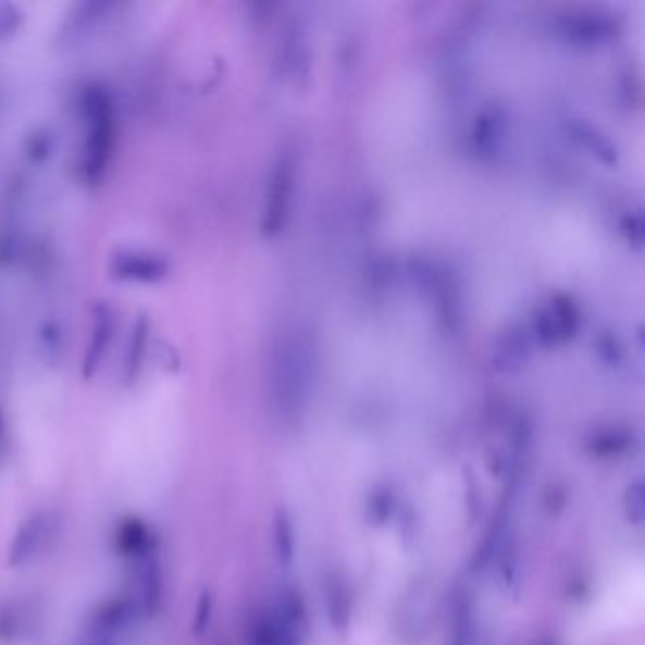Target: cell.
<instances>
[{"mask_svg":"<svg viewBox=\"0 0 645 645\" xmlns=\"http://www.w3.org/2000/svg\"><path fill=\"white\" fill-rule=\"evenodd\" d=\"M140 617L142 616L133 596H112L94 609V613L89 616L87 631L91 632L97 640H109L129 631Z\"/></svg>","mask_w":645,"mask_h":645,"instance_id":"3957f363","label":"cell"},{"mask_svg":"<svg viewBox=\"0 0 645 645\" xmlns=\"http://www.w3.org/2000/svg\"><path fill=\"white\" fill-rule=\"evenodd\" d=\"M324 608L332 629L347 631L355 617V596L347 581L337 573H332L324 583Z\"/></svg>","mask_w":645,"mask_h":645,"instance_id":"ba28073f","label":"cell"},{"mask_svg":"<svg viewBox=\"0 0 645 645\" xmlns=\"http://www.w3.org/2000/svg\"><path fill=\"white\" fill-rule=\"evenodd\" d=\"M135 587L129 595L135 598L142 617H152L160 611L163 603V568L158 555L135 562Z\"/></svg>","mask_w":645,"mask_h":645,"instance_id":"5b68a950","label":"cell"},{"mask_svg":"<svg viewBox=\"0 0 645 645\" xmlns=\"http://www.w3.org/2000/svg\"><path fill=\"white\" fill-rule=\"evenodd\" d=\"M212 611H214V598L209 591H203L197 600L196 616H194V632L203 634L211 624Z\"/></svg>","mask_w":645,"mask_h":645,"instance_id":"2e32d148","label":"cell"},{"mask_svg":"<svg viewBox=\"0 0 645 645\" xmlns=\"http://www.w3.org/2000/svg\"><path fill=\"white\" fill-rule=\"evenodd\" d=\"M450 634L447 645H477V621L472 598L464 591L455 595L450 609Z\"/></svg>","mask_w":645,"mask_h":645,"instance_id":"8fae6325","label":"cell"},{"mask_svg":"<svg viewBox=\"0 0 645 645\" xmlns=\"http://www.w3.org/2000/svg\"><path fill=\"white\" fill-rule=\"evenodd\" d=\"M35 627V609L25 600L0 604V642L15 644L27 638Z\"/></svg>","mask_w":645,"mask_h":645,"instance_id":"30bf717a","label":"cell"},{"mask_svg":"<svg viewBox=\"0 0 645 645\" xmlns=\"http://www.w3.org/2000/svg\"><path fill=\"white\" fill-rule=\"evenodd\" d=\"M146 342H148V320L138 319L133 327L131 335L129 350H127V360H125V379L135 381L140 373V365L145 360Z\"/></svg>","mask_w":645,"mask_h":645,"instance_id":"5bb4252c","label":"cell"},{"mask_svg":"<svg viewBox=\"0 0 645 645\" xmlns=\"http://www.w3.org/2000/svg\"><path fill=\"white\" fill-rule=\"evenodd\" d=\"M273 555L281 568H290L296 560V529L286 509H276L273 517Z\"/></svg>","mask_w":645,"mask_h":645,"instance_id":"4fadbf2b","label":"cell"},{"mask_svg":"<svg viewBox=\"0 0 645 645\" xmlns=\"http://www.w3.org/2000/svg\"><path fill=\"white\" fill-rule=\"evenodd\" d=\"M399 501L398 494L390 485H375L365 498V521L371 526H386L396 517Z\"/></svg>","mask_w":645,"mask_h":645,"instance_id":"7c38bea8","label":"cell"},{"mask_svg":"<svg viewBox=\"0 0 645 645\" xmlns=\"http://www.w3.org/2000/svg\"><path fill=\"white\" fill-rule=\"evenodd\" d=\"M112 271L117 278L133 283H158L168 275V261L142 252H122L114 258Z\"/></svg>","mask_w":645,"mask_h":645,"instance_id":"52a82bcc","label":"cell"},{"mask_svg":"<svg viewBox=\"0 0 645 645\" xmlns=\"http://www.w3.org/2000/svg\"><path fill=\"white\" fill-rule=\"evenodd\" d=\"M59 532V519L51 511L30 513L15 530L10 542L8 562L14 568L30 565L50 549Z\"/></svg>","mask_w":645,"mask_h":645,"instance_id":"7a4b0ae2","label":"cell"},{"mask_svg":"<svg viewBox=\"0 0 645 645\" xmlns=\"http://www.w3.org/2000/svg\"><path fill=\"white\" fill-rule=\"evenodd\" d=\"M116 332V314L110 305H97L91 320V332L87 342L86 358H84V375L94 377L107 355V348Z\"/></svg>","mask_w":645,"mask_h":645,"instance_id":"8992f818","label":"cell"},{"mask_svg":"<svg viewBox=\"0 0 645 645\" xmlns=\"http://www.w3.org/2000/svg\"><path fill=\"white\" fill-rule=\"evenodd\" d=\"M545 645H553V644H545Z\"/></svg>","mask_w":645,"mask_h":645,"instance_id":"d6986e66","label":"cell"},{"mask_svg":"<svg viewBox=\"0 0 645 645\" xmlns=\"http://www.w3.org/2000/svg\"><path fill=\"white\" fill-rule=\"evenodd\" d=\"M299 638L296 632H292L278 617L265 609L250 621L247 634H245V645H299Z\"/></svg>","mask_w":645,"mask_h":645,"instance_id":"9c48e42d","label":"cell"},{"mask_svg":"<svg viewBox=\"0 0 645 645\" xmlns=\"http://www.w3.org/2000/svg\"><path fill=\"white\" fill-rule=\"evenodd\" d=\"M89 645H116V644H112V642H110V640H97V642H94V644H89Z\"/></svg>","mask_w":645,"mask_h":645,"instance_id":"ac0fdd59","label":"cell"},{"mask_svg":"<svg viewBox=\"0 0 645 645\" xmlns=\"http://www.w3.org/2000/svg\"><path fill=\"white\" fill-rule=\"evenodd\" d=\"M2 437H4V417L0 413V447H2Z\"/></svg>","mask_w":645,"mask_h":645,"instance_id":"e0dca14e","label":"cell"},{"mask_svg":"<svg viewBox=\"0 0 645 645\" xmlns=\"http://www.w3.org/2000/svg\"><path fill=\"white\" fill-rule=\"evenodd\" d=\"M623 511L627 521L634 526H642L645 517V485L644 479L631 481L623 494Z\"/></svg>","mask_w":645,"mask_h":645,"instance_id":"9a60e30c","label":"cell"},{"mask_svg":"<svg viewBox=\"0 0 645 645\" xmlns=\"http://www.w3.org/2000/svg\"><path fill=\"white\" fill-rule=\"evenodd\" d=\"M86 131L82 145V173L87 181H99L114 148V107L102 87H87L82 101Z\"/></svg>","mask_w":645,"mask_h":645,"instance_id":"6da1fadb","label":"cell"},{"mask_svg":"<svg viewBox=\"0 0 645 645\" xmlns=\"http://www.w3.org/2000/svg\"><path fill=\"white\" fill-rule=\"evenodd\" d=\"M114 549L120 557L140 562L158 555L160 537L140 517H125L114 530Z\"/></svg>","mask_w":645,"mask_h":645,"instance_id":"277c9868","label":"cell"}]
</instances>
